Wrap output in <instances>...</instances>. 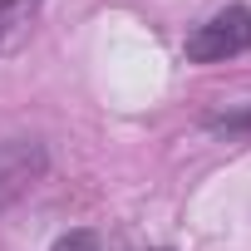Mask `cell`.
<instances>
[{"mask_svg":"<svg viewBox=\"0 0 251 251\" xmlns=\"http://www.w3.org/2000/svg\"><path fill=\"white\" fill-rule=\"evenodd\" d=\"M202 128H207V133H217V138H226V143H251V103H246V108L212 113Z\"/></svg>","mask_w":251,"mask_h":251,"instance_id":"3","label":"cell"},{"mask_svg":"<svg viewBox=\"0 0 251 251\" xmlns=\"http://www.w3.org/2000/svg\"><path fill=\"white\" fill-rule=\"evenodd\" d=\"M54 251H99V236L94 231H69L54 241Z\"/></svg>","mask_w":251,"mask_h":251,"instance_id":"5","label":"cell"},{"mask_svg":"<svg viewBox=\"0 0 251 251\" xmlns=\"http://www.w3.org/2000/svg\"><path fill=\"white\" fill-rule=\"evenodd\" d=\"M35 5V0H0V45L10 40V30L25 20V10Z\"/></svg>","mask_w":251,"mask_h":251,"instance_id":"4","label":"cell"},{"mask_svg":"<svg viewBox=\"0 0 251 251\" xmlns=\"http://www.w3.org/2000/svg\"><path fill=\"white\" fill-rule=\"evenodd\" d=\"M246 50H251V10H241V5L217 10L207 25H197L187 35V59H197V64H217V59H231Z\"/></svg>","mask_w":251,"mask_h":251,"instance_id":"1","label":"cell"},{"mask_svg":"<svg viewBox=\"0 0 251 251\" xmlns=\"http://www.w3.org/2000/svg\"><path fill=\"white\" fill-rule=\"evenodd\" d=\"M40 148L35 143H25V138H15V143H5L0 148V202H10L15 192H25L30 182H35V173H40Z\"/></svg>","mask_w":251,"mask_h":251,"instance_id":"2","label":"cell"}]
</instances>
